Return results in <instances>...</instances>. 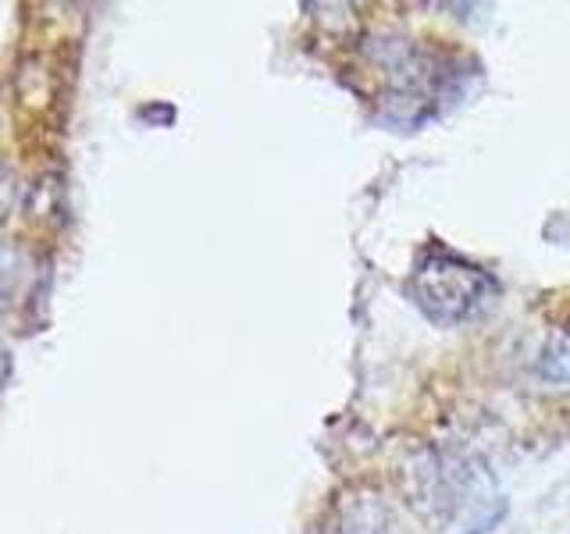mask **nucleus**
I'll use <instances>...</instances> for the list:
<instances>
[{
	"mask_svg": "<svg viewBox=\"0 0 570 534\" xmlns=\"http://www.w3.org/2000/svg\"><path fill=\"white\" fill-rule=\"evenodd\" d=\"M410 293H414V303L428 320H435V325H463V320H471L489 307L499 285L481 267L435 249V254L421 257V264L414 267Z\"/></svg>",
	"mask_w": 570,
	"mask_h": 534,
	"instance_id": "nucleus-1",
	"label": "nucleus"
},
{
	"mask_svg": "<svg viewBox=\"0 0 570 534\" xmlns=\"http://www.w3.org/2000/svg\"><path fill=\"white\" fill-rule=\"evenodd\" d=\"M325 534H403L396 510L385 503L382 492L353 488L332 510V521Z\"/></svg>",
	"mask_w": 570,
	"mask_h": 534,
	"instance_id": "nucleus-2",
	"label": "nucleus"
},
{
	"mask_svg": "<svg viewBox=\"0 0 570 534\" xmlns=\"http://www.w3.org/2000/svg\"><path fill=\"white\" fill-rule=\"evenodd\" d=\"M542 382H552L557 388H570V332H557L546 343L539 356Z\"/></svg>",
	"mask_w": 570,
	"mask_h": 534,
	"instance_id": "nucleus-3",
	"label": "nucleus"
}]
</instances>
